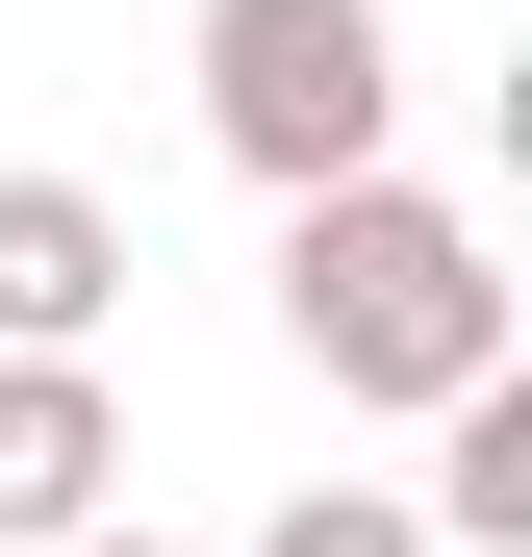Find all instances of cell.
I'll list each match as a JSON object with an SVG mask.
<instances>
[{"label": "cell", "instance_id": "obj_5", "mask_svg": "<svg viewBox=\"0 0 532 557\" xmlns=\"http://www.w3.org/2000/svg\"><path fill=\"white\" fill-rule=\"evenodd\" d=\"M253 557H431V507H406V482H305Z\"/></svg>", "mask_w": 532, "mask_h": 557}, {"label": "cell", "instance_id": "obj_3", "mask_svg": "<svg viewBox=\"0 0 532 557\" xmlns=\"http://www.w3.org/2000/svg\"><path fill=\"white\" fill-rule=\"evenodd\" d=\"M102 507H127L102 355H0V557H51V532H102Z\"/></svg>", "mask_w": 532, "mask_h": 557}, {"label": "cell", "instance_id": "obj_4", "mask_svg": "<svg viewBox=\"0 0 532 557\" xmlns=\"http://www.w3.org/2000/svg\"><path fill=\"white\" fill-rule=\"evenodd\" d=\"M127 305V203L102 177H0V355H102Z\"/></svg>", "mask_w": 532, "mask_h": 557}, {"label": "cell", "instance_id": "obj_6", "mask_svg": "<svg viewBox=\"0 0 532 557\" xmlns=\"http://www.w3.org/2000/svg\"><path fill=\"white\" fill-rule=\"evenodd\" d=\"M51 557H177V532H127V507H102V532H51Z\"/></svg>", "mask_w": 532, "mask_h": 557}, {"label": "cell", "instance_id": "obj_2", "mask_svg": "<svg viewBox=\"0 0 532 557\" xmlns=\"http://www.w3.org/2000/svg\"><path fill=\"white\" fill-rule=\"evenodd\" d=\"M203 152L253 177V203L406 152V26L381 0H203Z\"/></svg>", "mask_w": 532, "mask_h": 557}, {"label": "cell", "instance_id": "obj_1", "mask_svg": "<svg viewBox=\"0 0 532 557\" xmlns=\"http://www.w3.org/2000/svg\"><path fill=\"white\" fill-rule=\"evenodd\" d=\"M280 355L330 406H457L482 355H507V253H482V203H431L406 152H355V177H305L280 203Z\"/></svg>", "mask_w": 532, "mask_h": 557}]
</instances>
